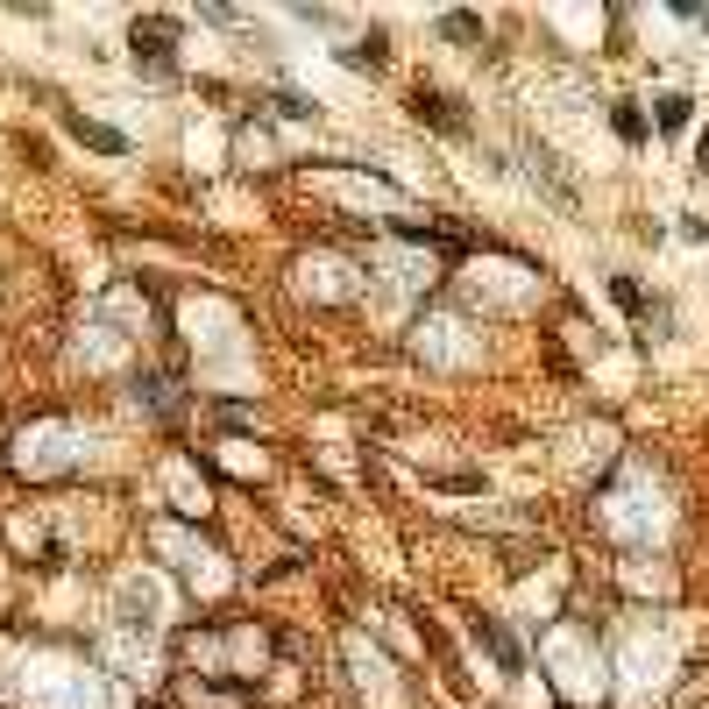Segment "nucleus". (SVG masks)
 <instances>
[{
	"label": "nucleus",
	"mask_w": 709,
	"mask_h": 709,
	"mask_svg": "<svg viewBox=\"0 0 709 709\" xmlns=\"http://www.w3.org/2000/svg\"><path fill=\"white\" fill-rule=\"evenodd\" d=\"M476 639H483V646L497 653V667H504V674H518V667H525V653H518V639L504 632V624H497V617H476Z\"/></svg>",
	"instance_id": "obj_4"
},
{
	"label": "nucleus",
	"mask_w": 709,
	"mask_h": 709,
	"mask_svg": "<svg viewBox=\"0 0 709 709\" xmlns=\"http://www.w3.org/2000/svg\"><path fill=\"white\" fill-rule=\"evenodd\" d=\"M341 64H348V71H369V64H383V29H369L362 43H341Z\"/></svg>",
	"instance_id": "obj_5"
},
{
	"label": "nucleus",
	"mask_w": 709,
	"mask_h": 709,
	"mask_svg": "<svg viewBox=\"0 0 709 709\" xmlns=\"http://www.w3.org/2000/svg\"><path fill=\"white\" fill-rule=\"evenodd\" d=\"M660 128H688V93H660Z\"/></svg>",
	"instance_id": "obj_8"
},
{
	"label": "nucleus",
	"mask_w": 709,
	"mask_h": 709,
	"mask_svg": "<svg viewBox=\"0 0 709 709\" xmlns=\"http://www.w3.org/2000/svg\"><path fill=\"white\" fill-rule=\"evenodd\" d=\"M412 114H419V121H433V128H447V135H468V107H454V93L419 86V93H412Z\"/></svg>",
	"instance_id": "obj_2"
},
{
	"label": "nucleus",
	"mask_w": 709,
	"mask_h": 709,
	"mask_svg": "<svg viewBox=\"0 0 709 709\" xmlns=\"http://www.w3.org/2000/svg\"><path fill=\"white\" fill-rule=\"evenodd\" d=\"M702 171H709V135H702Z\"/></svg>",
	"instance_id": "obj_11"
},
{
	"label": "nucleus",
	"mask_w": 709,
	"mask_h": 709,
	"mask_svg": "<svg viewBox=\"0 0 709 709\" xmlns=\"http://www.w3.org/2000/svg\"><path fill=\"white\" fill-rule=\"evenodd\" d=\"M64 128L86 142V149H100V156H128V135H114V128H100V121H86V114H64Z\"/></svg>",
	"instance_id": "obj_3"
},
{
	"label": "nucleus",
	"mask_w": 709,
	"mask_h": 709,
	"mask_svg": "<svg viewBox=\"0 0 709 709\" xmlns=\"http://www.w3.org/2000/svg\"><path fill=\"white\" fill-rule=\"evenodd\" d=\"M171 43H178V22H171V15H149V22L128 29V50H135V64H149V71H171Z\"/></svg>",
	"instance_id": "obj_1"
},
{
	"label": "nucleus",
	"mask_w": 709,
	"mask_h": 709,
	"mask_svg": "<svg viewBox=\"0 0 709 709\" xmlns=\"http://www.w3.org/2000/svg\"><path fill=\"white\" fill-rule=\"evenodd\" d=\"M440 29H447L454 43H483V22H476V15H461V8H454V15H440Z\"/></svg>",
	"instance_id": "obj_7"
},
{
	"label": "nucleus",
	"mask_w": 709,
	"mask_h": 709,
	"mask_svg": "<svg viewBox=\"0 0 709 709\" xmlns=\"http://www.w3.org/2000/svg\"><path fill=\"white\" fill-rule=\"evenodd\" d=\"M610 298H617V305H624V312H639V305H646V291H639V284H632V277H610Z\"/></svg>",
	"instance_id": "obj_9"
},
{
	"label": "nucleus",
	"mask_w": 709,
	"mask_h": 709,
	"mask_svg": "<svg viewBox=\"0 0 709 709\" xmlns=\"http://www.w3.org/2000/svg\"><path fill=\"white\" fill-rule=\"evenodd\" d=\"M610 128H617V142H646V114L639 107H610Z\"/></svg>",
	"instance_id": "obj_6"
},
{
	"label": "nucleus",
	"mask_w": 709,
	"mask_h": 709,
	"mask_svg": "<svg viewBox=\"0 0 709 709\" xmlns=\"http://www.w3.org/2000/svg\"><path fill=\"white\" fill-rule=\"evenodd\" d=\"M277 114H291V121H312L320 107H312V100H298V93H277Z\"/></svg>",
	"instance_id": "obj_10"
}]
</instances>
